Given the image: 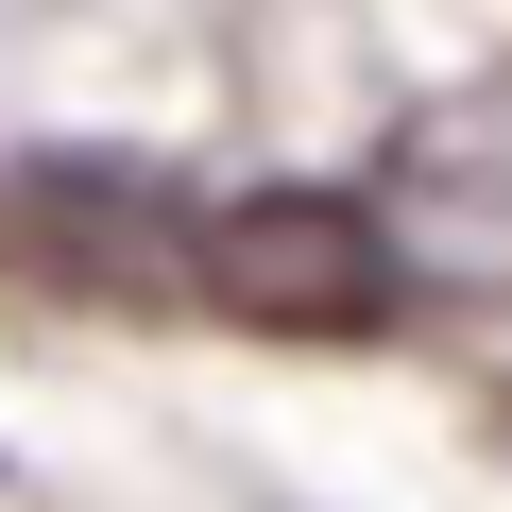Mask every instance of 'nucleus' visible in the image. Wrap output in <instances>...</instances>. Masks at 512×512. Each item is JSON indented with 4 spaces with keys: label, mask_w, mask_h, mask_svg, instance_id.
<instances>
[{
    "label": "nucleus",
    "mask_w": 512,
    "mask_h": 512,
    "mask_svg": "<svg viewBox=\"0 0 512 512\" xmlns=\"http://www.w3.org/2000/svg\"><path fill=\"white\" fill-rule=\"evenodd\" d=\"M376 222H393V274L427 291H512V69H478L461 103H427L376 171Z\"/></svg>",
    "instance_id": "7ed1b4c3"
},
{
    "label": "nucleus",
    "mask_w": 512,
    "mask_h": 512,
    "mask_svg": "<svg viewBox=\"0 0 512 512\" xmlns=\"http://www.w3.org/2000/svg\"><path fill=\"white\" fill-rule=\"evenodd\" d=\"M188 291L205 308H239L256 342H359V325H393V222H376V188H239V205H205V239H188Z\"/></svg>",
    "instance_id": "f257e3e1"
},
{
    "label": "nucleus",
    "mask_w": 512,
    "mask_h": 512,
    "mask_svg": "<svg viewBox=\"0 0 512 512\" xmlns=\"http://www.w3.org/2000/svg\"><path fill=\"white\" fill-rule=\"evenodd\" d=\"M188 205H171V171H137V154H35L18 188H0V256H18L35 291H103V308H154V291H188Z\"/></svg>",
    "instance_id": "f03ea898"
}]
</instances>
